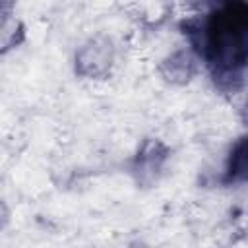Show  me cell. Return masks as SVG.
<instances>
[{
  "instance_id": "obj_2",
  "label": "cell",
  "mask_w": 248,
  "mask_h": 248,
  "mask_svg": "<svg viewBox=\"0 0 248 248\" xmlns=\"http://www.w3.org/2000/svg\"><path fill=\"white\" fill-rule=\"evenodd\" d=\"M110 43L103 41H93L91 45H87L81 52H79V66H81V72L85 74H101L108 64H110Z\"/></svg>"
},
{
  "instance_id": "obj_1",
  "label": "cell",
  "mask_w": 248,
  "mask_h": 248,
  "mask_svg": "<svg viewBox=\"0 0 248 248\" xmlns=\"http://www.w3.org/2000/svg\"><path fill=\"white\" fill-rule=\"evenodd\" d=\"M207 48L213 62L221 68L242 66L246 56V8L244 4H227L219 10L207 27Z\"/></svg>"
}]
</instances>
